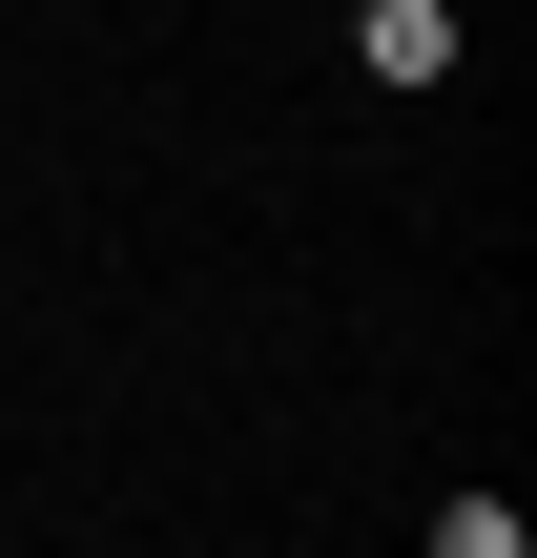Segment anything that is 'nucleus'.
Returning <instances> with one entry per match:
<instances>
[{
  "label": "nucleus",
  "instance_id": "nucleus-1",
  "mask_svg": "<svg viewBox=\"0 0 537 558\" xmlns=\"http://www.w3.org/2000/svg\"><path fill=\"white\" fill-rule=\"evenodd\" d=\"M352 62H373V83H455V21H435V0H352Z\"/></svg>",
  "mask_w": 537,
  "mask_h": 558
},
{
  "label": "nucleus",
  "instance_id": "nucleus-2",
  "mask_svg": "<svg viewBox=\"0 0 537 558\" xmlns=\"http://www.w3.org/2000/svg\"><path fill=\"white\" fill-rule=\"evenodd\" d=\"M435 558H537V538H517V497H455V518H435Z\"/></svg>",
  "mask_w": 537,
  "mask_h": 558
}]
</instances>
